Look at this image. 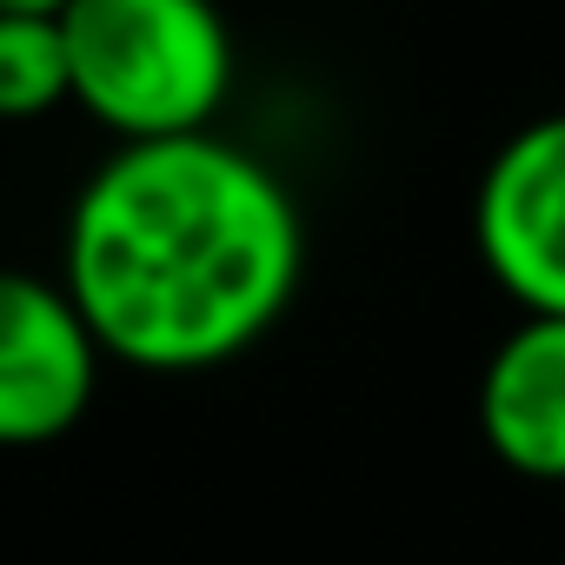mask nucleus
<instances>
[{
	"instance_id": "1",
	"label": "nucleus",
	"mask_w": 565,
	"mask_h": 565,
	"mask_svg": "<svg viewBox=\"0 0 565 565\" xmlns=\"http://www.w3.org/2000/svg\"><path fill=\"white\" fill-rule=\"evenodd\" d=\"M307 266L300 206L233 140H127L74 200L67 279L107 360L206 373L266 340Z\"/></svg>"
},
{
	"instance_id": "2",
	"label": "nucleus",
	"mask_w": 565,
	"mask_h": 565,
	"mask_svg": "<svg viewBox=\"0 0 565 565\" xmlns=\"http://www.w3.org/2000/svg\"><path fill=\"white\" fill-rule=\"evenodd\" d=\"M74 100L120 140L206 134L233 87V34L213 0H67Z\"/></svg>"
},
{
	"instance_id": "3",
	"label": "nucleus",
	"mask_w": 565,
	"mask_h": 565,
	"mask_svg": "<svg viewBox=\"0 0 565 565\" xmlns=\"http://www.w3.org/2000/svg\"><path fill=\"white\" fill-rule=\"evenodd\" d=\"M100 340L67 287L0 266V446L74 433L100 386Z\"/></svg>"
},
{
	"instance_id": "4",
	"label": "nucleus",
	"mask_w": 565,
	"mask_h": 565,
	"mask_svg": "<svg viewBox=\"0 0 565 565\" xmlns=\"http://www.w3.org/2000/svg\"><path fill=\"white\" fill-rule=\"evenodd\" d=\"M472 239L519 313H565V114L519 127L486 160Z\"/></svg>"
},
{
	"instance_id": "5",
	"label": "nucleus",
	"mask_w": 565,
	"mask_h": 565,
	"mask_svg": "<svg viewBox=\"0 0 565 565\" xmlns=\"http://www.w3.org/2000/svg\"><path fill=\"white\" fill-rule=\"evenodd\" d=\"M479 433L519 479L565 486V313H525L486 360Z\"/></svg>"
},
{
	"instance_id": "6",
	"label": "nucleus",
	"mask_w": 565,
	"mask_h": 565,
	"mask_svg": "<svg viewBox=\"0 0 565 565\" xmlns=\"http://www.w3.org/2000/svg\"><path fill=\"white\" fill-rule=\"evenodd\" d=\"M74 100L61 14H0V120H34Z\"/></svg>"
},
{
	"instance_id": "7",
	"label": "nucleus",
	"mask_w": 565,
	"mask_h": 565,
	"mask_svg": "<svg viewBox=\"0 0 565 565\" xmlns=\"http://www.w3.org/2000/svg\"><path fill=\"white\" fill-rule=\"evenodd\" d=\"M0 14H67V0H0Z\"/></svg>"
}]
</instances>
